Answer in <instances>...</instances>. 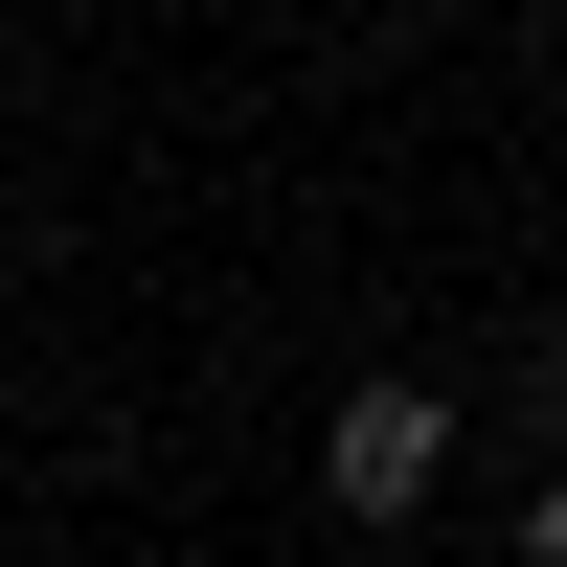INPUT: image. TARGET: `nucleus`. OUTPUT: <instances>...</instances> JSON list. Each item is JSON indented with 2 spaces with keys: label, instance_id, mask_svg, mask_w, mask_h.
I'll return each instance as SVG.
<instances>
[{
  "label": "nucleus",
  "instance_id": "f257e3e1",
  "mask_svg": "<svg viewBox=\"0 0 567 567\" xmlns=\"http://www.w3.org/2000/svg\"><path fill=\"white\" fill-rule=\"evenodd\" d=\"M432 477H454V386H341L318 409V499L341 523H432Z\"/></svg>",
  "mask_w": 567,
  "mask_h": 567
},
{
  "label": "nucleus",
  "instance_id": "f03ea898",
  "mask_svg": "<svg viewBox=\"0 0 567 567\" xmlns=\"http://www.w3.org/2000/svg\"><path fill=\"white\" fill-rule=\"evenodd\" d=\"M523 567H567V454H545V499H523Z\"/></svg>",
  "mask_w": 567,
  "mask_h": 567
}]
</instances>
